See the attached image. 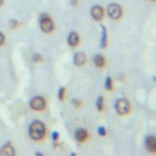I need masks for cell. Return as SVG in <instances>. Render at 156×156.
<instances>
[{
	"label": "cell",
	"mask_w": 156,
	"mask_h": 156,
	"mask_svg": "<svg viewBox=\"0 0 156 156\" xmlns=\"http://www.w3.org/2000/svg\"><path fill=\"white\" fill-rule=\"evenodd\" d=\"M4 41H5V37H4V34L0 32V45H2Z\"/></svg>",
	"instance_id": "21"
},
{
	"label": "cell",
	"mask_w": 156,
	"mask_h": 156,
	"mask_svg": "<svg viewBox=\"0 0 156 156\" xmlns=\"http://www.w3.org/2000/svg\"><path fill=\"white\" fill-rule=\"evenodd\" d=\"M94 65L98 68H101L105 66V57L102 55H95L94 56Z\"/></svg>",
	"instance_id": "12"
},
{
	"label": "cell",
	"mask_w": 156,
	"mask_h": 156,
	"mask_svg": "<svg viewBox=\"0 0 156 156\" xmlns=\"http://www.w3.org/2000/svg\"><path fill=\"white\" fill-rule=\"evenodd\" d=\"M98 133H99L101 136H104V135L106 134V132H105V128H104V127H99V129H98Z\"/></svg>",
	"instance_id": "19"
},
{
	"label": "cell",
	"mask_w": 156,
	"mask_h": 156,
	"mask_svg": "<svg viewBox=\"0 0 156 156\" xmlns=\"http://www.w3.org/2000/svg\"><path fill=\"white\" fill-rule=\"evenodd\" d=\"M74 136H76V140L77 141H79V143H83V141H85L88 138H89V134H88V132L85 130V129H77L76 130V134H74Z\"/></svg>",
	"instance_id": "8"
},
{
	"label": "cell",
	"mask_w": 156,
	"mask_h": 156,
	"mask_svg": "<svg viewBox=\"0 0 156 156\" xmlns=\"http://www.w3.org/2000/svg\"><path fill=\"white\" fill-rule=\"evenodd\" d=\"M101 29H102V39H101V46H102V48H105V46L107 45V35H106V28L102 26V27H101Z\"/></svg>",
	"instance_id": "13"
},
{
	"label": "cell",
	"mask_w": 156,
	"mask_h": 156,
	"mask_svg": "<svg viewBox=\"0 0 156 156\" xmlns=\"http://www.w3.org/2000/svg\"><path fill=\"white\" fill-rule=\"evenodd\" d=\"M45 135V126L40 121H34L29 126V136L33 140H40Z\"/></svg>",
	"instance_id": "1"
},
{
	"label": "cell",
	"mask_w": 156,
	"mask_h": 156,
	"mask_svg": "<svg viewBox=\"0 0 156 156\" xmlns=\"http://www.w3.org/2000/svg\"><path fill=\"white\" fill-rule=\"evenodd\" d=\"M0 154H1L2 156H13V155H15V149H13V146L9 143V144H6V145L2 146Z\"/></svg>",
	"instance_id": "10"
},
{
	"label": "cell",
	"mask_w": 156,
	"mask_h": 156,
	"mask_svg": "<svg viewBox=\"0 0 156 156\" xmlns=\"http://www.w3.org/2000/svg\"><path fill=\"white\" fill-rule=\"evenodd\" d=\"M72 5H77V0H72Z\"/></svg>",
	"instance_id": "23"
},
{
	"label": "cell",
	"mask_w": 156,
	"mask_h": 156,
	"mask_svg": "<svg viewBox=\"0 0 156 156\" xmlns=\"http://www.w3.org/2000/svg\"><path fill=\"white\" fill-rule=\"evenodd\" d=\"M115 107H116V112H117L118 115H127V113L129 112L130 105H129L128 100H126V99H119V100L116 101Z\"/></svg>",
	"instance_id": "3"
},
{
	"label": "cell",
	"mask_w": 156,
	"mask_h": 156,
	"mask_svg": "<svg viewBox=\"0 0 156 156\" xmlns=\"http://www.w3.org/2000/svg\"><path fill=\"white\" fill-rule=\"evenodd\" d=\"M2 2H4V0H0V6L2 5Z\"/></svg>",
	"instance_id": "24"
},
{
	"label": "cell",
	"mask_w": 156,
	"mask_h": 156,
	"mask_svg": "<svg viewBox=\"0 0 156 156\" xmlns=\"http://www.w3.org/2000/svg\"><path fill=\"white\" fill-rule=\"evenodd\" d=\"M10 26H11V28H16L17 27V22L15 20H11L10 21Z\"/></svg>",
	"instance_id": "20"
},
{
	"label": "cell",
	"mask_w": 156,
	"mask_h": 156,
	"mask_svg": "<svg viewBox=\"0 0 156 156\" xmlns=\"http://www.w3.org/2000/svg\"><path fill=\"white\" fill-rule=\"evenodd\" d=\"M72 104L74 105V107H76V108H78V107L80 106V101H79V100H77V99H73V100H72Z\"/></svg>",
	"instance_id": "18"
},
{
	"label": "cell",
	"mask_w": 156,
	"mask_h": 156,
	"mask_svg": "<svg viewBox=\"0 0 156 156\" xmlns=\"http://www.w3.org/2000/svg\"><path fill=\"white\" fill-rule=\"evenodd\" d=\"M52 139H54V140H57V139H58V133H57V132H54V133H52Z\"/></svg>",
	"instance_id": "22"
},
{
	"label": "cell",
	"mask_w": 156,
	"mask_h": 156,
	"mask_svg": "<svg viewBox=\"0 0 156 156\" xmlns=\"http://www.w3.org/2000/svg\"><path fill=\"white\" fill-rule=\"evenodd\" d=\"M145 146L150 152H156V138L152 135H149L145 140Z\"/></svg>",
	"instance_id": "7"
},
{
	"label": "cell",
	"mask_w": 156,
	"mask_h": 156,
	"mask_svg": "<svg viewBox=\"0 0 156 156\" xmlns=\"http://www.w3.org/2000/svg\"><path fill=\"white\" fill-rule=\"evenodd\" d=\"M96 107L99 111H102L104 108V96H99V99L96 100Z\"/></svg>",
	"instance_id": "14"
},
{
	"label": "cell",
	"mask_w": 156,
	"mask_h": 156,
	"mask_svg": "<svg viewBox=\"0 0 156 156\" xmlns=\"http://www.w3.org/2000/svg\"><path fill=\"white\" fill-rule=\"evenodd\" d=\"M58 99L60 100H63L65 99V88L63 87L60 88V90H58Z\"/></svg>",
	"instance_id": "16"
},
{
	"label": "cell",
	"mask_w": 156,
	"mask_h": 156,
	"mask_svg": "<svg viewBox=\"0 0 156 156\" xmlns=\"http://www.w3.org/2000/svg\"><path fill=\"white\" fill-rule=\"evenodd\" d=\"M151 1H156V0H151Z\"/></svg>",
	"instance_id": "25"
},
{
	"label": "cell",
	"mask_w": 156,
	"mask_h": 156,
	"mask_svg": "<svg viewBox=\"0 0 156 156\" xmlns=\"http://www.w3.org/2000/svg\"><path fill=\"white\" fill-rule=\"evenodd\" d=\"M105 87H106L107 90H112V79H111V77H107V78H106Z\"/></svg>",
	"instance_id": "15"
},
{
	"label": "cell",
	"mask_w": 156,
	"mask_h": 156,
	"mask_svg": "<svg viewBox=\"0 0 156 156\" xmlns=\"http://www.w3.org/2000/svg\"><path fill=\"white\" fill-rule=\"evenodd\" d=\"M85 61H87V57L83 52H77L73 57V62L76 66H83L85 63Z\"/></svg>",
	"instance_id": "9"
},
{
	"label": "cell",
	"mask_w": 156,
	"mask_h": 156,
	"mask_svg": "<svg viewBox=\"0 0 156 156\" xmlns=\"http://www.w3.org/2000/svg\"><path fill=\"white\" fill-rule=\"evenodd\" d=\"M91 16H93V18L95 21H101L102 17H104V10H102V7L99 6V5L93 6L91 7Z\"/></svg>",
	"instance_id": "6"
},
{
	"label": "cell",
	"mask_w": 156,
	"mask_h": 156,
	"mask_svg": "<svg viewBox=\"0 0 156 156\" xmlns=\"http://www.w3.org/2000/svg\"><path fill=\"white\" fill-rule=\"evenodd\" d=\"M39 20H40V28H41L43 32L51 33L54 30V22H52V20L48 15H45V13L41 15Z\"/></svg>",
	"instance_id": "2"
},
{
	"label": "cell",
	"mask_w": 156,
	"mask_h": 156,
	"mask_svg": "<svg viewBox=\"0 0 156 156\" xmlns=\"http://www.w3.org/2000/svg\"><path fill=\"white\" fill-rule=\"evenodd\" d=\"M33 61H34V62H40V61H41V56H40L39 54H34V55H33Z\"/></svg>",
	"instance_id": "17"
},
{
	"label": "cell",
	"mask_w": 156,
	"mask_h": 156,
	"mask_svg": "<svg viewBox=\"0 0 156 156\" xmlns=\"http://www.w3.org/2000/svg\"><path fill=\"white\" fill-rule=\"evenodd\" d=\"M67 41L71 46H77L79 44V35L76 32H72V33H69V35L67 38Z\"/></svg>",
	"instance_id": "11"
},
{
	"label": "cell",
	"mask_w": 156,
	"mask_h": 156,
	"mask_svg": "<svg viewBox=\"0 0 156 156\" xmlns=\"http://www.w3.org/2000/svg\"><path fill=\"white\" fill-rule=\"evenodd\" d=\"M107 13L112 20H119L122 16V7L117 4H111L107 7Z\"/></svg>",
	"instance_id": "4"
},
{
	"label": "cell",
	"mask_w": 156,
	"mask_h": 156,
	"mask_svg": "<svg viewBox=\"0 0 156 156\" xmlns=\"http://www.w3.org/2000/svg\"><path fill=\"white\" fill-rule=\"evenodd\" d=\"M29 105H30V107H32L33 110H35V111H43V110L45 108V106H46V102H45V100H44L43 96H34V98L30 100Z\"/></svg>",
	"instance_id": "5"
}]
</instances>
